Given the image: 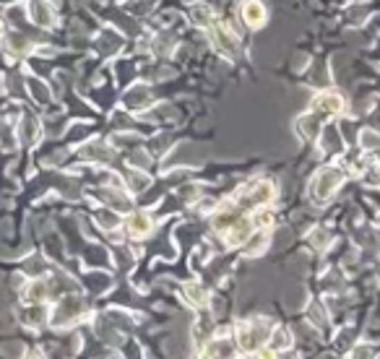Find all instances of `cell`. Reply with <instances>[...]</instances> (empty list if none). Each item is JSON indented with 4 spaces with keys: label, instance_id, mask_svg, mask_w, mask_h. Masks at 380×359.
<instances>
[{
    "label": "cell",
    "instance_id": "cell-12",
    "mask_svg": "<svg viewBox=\"0 0 380 359\" xmlns=\"http://www.w3.org/2000/svg\"><path fill=\"white\" fill-rule=\"evenodd\" d=\"M44 297V286L39 282L34 284V289H32V294H26V300H42Z\"/></svg>",
    "mask_w": 380,
    "mask_h": 359
},
{
    "label": "cell",
    "instance_id": "cell-13",
    "mask_svg": "<svg viewBox=\"0 0 380 359\" xmlns=\"http://www.w3.org/2000/svg\"><path fill=\"white\" fill-rule=\"evenodd\" d=\"M3 3H8V0H3Z\"/></svg>",
    "mask_w": 380,
    "mask_h": 359
},
{
    "label": "cell",
    "instance_id": "cell-4",
    "mask_svg": "<svg viewBox=\"0 0 380 359\" xmlns=\"http://www.w3.org/2000/svg\"><path fill=\"white\" fill-rule=\"evenodd\" d=\"M313 109H318L320 115H338L341 109H344V99L334 94V91H328V94H320V97L315 99Z\"/></svg>",
    "mask_w": 380,
    "mask_h": 359
},
{
    "label": "cell",
    "instance_id": "cell-7",
    "mask_svg": "<svg viewBox=\"0 0 380 359\" xmlns=\"http://www.w3.org/2000/svg\"><path fill=\"white\" fill-rule=\"evenodd\" d=\"M32 19L37 24H39V26H53V13H50V8H47V6H44L42 0H34L32 3Z\"/></svg>",
    "mask_w": 380,
    "mask_h": 359
},
{
    "label": "cell",
    "instance_id": "cell-11",
    "mask_svg": "<svg viewBox=\"0 0 380 359\" xmlns=\"http://www.w3.org/2000/svg\"><path fill=\"white\" fill-rule=\"evenodd\" d=\"M102 227H118V217H115V214H102Z\"/></svg>",
    "mask_w": 380,
    "mask_h": 359
},
{
    "label": "cell",
    "instance_id": "cell-6",
    "mask_svg": "<svg viewBox=\"0 0 380 359\" xmlns=\"http://www.w3.org/2000/svg\"><path fill=\"white\" fill-rule=\"evenodd\" d=\"M190 21L196 24V26H208L211 21H217V16L211 13L208 6L203 3H196V6H190Z\"/></svg>",
    "mask_w": 380,
    "mask_h": 359
},
{
    "label": "cell",
    "instance_id": "cell-2",
    "mask_svg": "<svg viewBox=\"0 0 380 359\" xmlns=\"http://www.w3.org/2000/svg\"><path fill=\"white\" fill-rule=\"evenodd\" d=\"M269 336H271V328H269L266 320H261V323H242L237 328V344L242 347V351H255L261 344L269 341Z\"/></svg>",
    "mask_w": 380,
    "mask_h": 359
},
{
    "label": "cell",
    "instance_id": "cell-3",
    "mask_svg": "<svg viewBox=\"0 0 380 359\" xmlns=\"http://www.w3.org/2000/svg\"><path fill=\"white\" fill-rule=\"evenodd\" d=\"M242 19L248 24L250 29H258L266 24V8H263L258 0H245L242 3Z\"/></svg>",
    "mask_w": 380,
    "mask_h": 359
},
{
    "label": "cell",
    "instance_id": "cell-8",
    "mask_svg": "<svg viewBox=\"0 0 380 359\" xmlns=\"http://www.w3.org/2000/svg\"><path fill=\"white\" fill-rule=\"evenodd\" d=\"M271 347L273 351H279V349H287L289 344H292V336H289V331L287 328H276V331H271Z\"/></svg>",
    "mask_w": 380,
    "mask_h": 359
},
{
    "label": "cell",
    "instance_id": "cell-14",
    "mask_svg": "<svg viewBox=\"0 0 380 359\" xmlns=\"http://www.w3.org/2000/svg\"><path fill=\"white\" fill-rule=\"evenodd\" d=\"M0 26H3V21H0Z\"/></svg>",
    "mask_w": 380,
    "mask_h": 359
},
{
    "label": "cell",
    "instance_id": "cell-9",
    "mask_svg": "<svg viewBox=\"0 0 380 359\" xmlns=\"http://www.w3.org/2000/svg\"><path fill=\"white\" fill-rule=\"evenodd\" d=\"M185 292H188V300H190L196 307H201L203 302H206V294H203V289H201L198 284H188V286H185Z\"/></svg>",
    "mask_w": 380,
    "mask_h": 359
},
{
    "label": "cell",
    "instance_id": "cell-1",
    "mask_svg": "<svg viewBox=\"0 0 380 359\" xmlns=\"http://www.w3.org/2000/svg\"><path fill=\"white\" fill-rule=\"evenodd\" d=\"M341 183H344V172L338 167H326V169H320V172L315 174L313 185H310V198H313L315 203H326L328 198H331V193Z\"/></svg>",
    "mask_w": 380,
    "mask_h": 359
},
{
    "label": "cell",
    "instance_id": "cell-10",
    "mask_svg": "<svg viewBox=\"0 0 380 359\" xmlns=\"http://www.w3.org/2000/svg\"><path fill=\"white\" fill-rule=\"evenodd\" d=\"M362 149H380V136H375V133H362Z\"/></svg>",
    "mask_w": 380,
    "mask_h": 359
},
{
    "label": "cell",
    "instance_id": "cell-5",
    "mask_svg": "<svg viewBox=\"0 0 380 359\" xmlns=\"http://www.w3.org/2000/svg\"><path fill=\"white\" fill-rule=\"evenodd\" d=\"M152 229H154V219L149 217V214H143V211H138V214H133V217L128 219V232H131L133 237H146Z\"/></svg>",
    "mask_w": 380,
    "mask_h": 359
}]
</instances>
